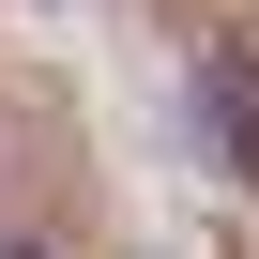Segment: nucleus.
Listing matches in <instances>:
<instances>
[{
  "instance_id": "f257e3e1",
  "label": "nucleus",
  "mask_w": 259,
  "mask_h": 259,
  "mask_svg": "<svg viewBox=\"0 0 259 259\" xmlns=\"http://www.w3.org/2000/svg\"><path fill=\"white\" fill-rule=\"evenodd\" d=\"M213 107H229V138H244V168H259V76H244V61H213Z\"/></svg>"
}]
</instances>
